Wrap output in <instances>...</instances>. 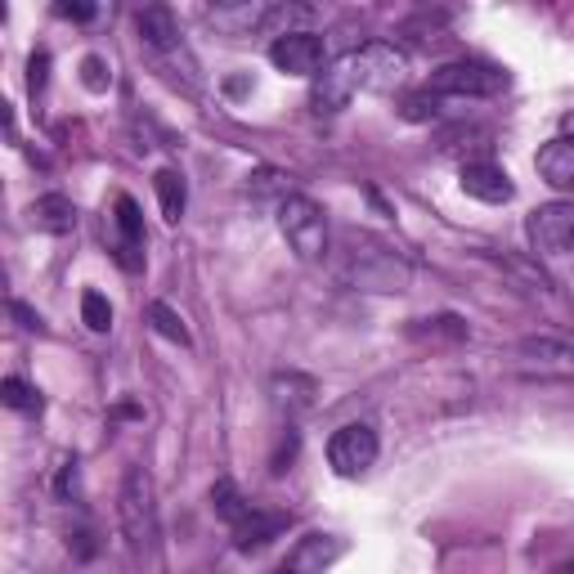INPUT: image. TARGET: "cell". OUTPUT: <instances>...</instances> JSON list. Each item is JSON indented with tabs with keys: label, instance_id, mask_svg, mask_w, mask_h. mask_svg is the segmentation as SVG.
I'll return each mask as SVG.
<instances>
[{
	"label": "cell",
	"instance_id": "obj_4",
	"mask_svg": "<svg viewBox=\"0 0 574 574\" xmlns=\"http://www.w3.org/2000/svg\"><path fill=\"white\" fill-rule=\"evenodd\" d=\"M525 239L538 256H565L574 252V202L556 198L525 215Z\"/></svg>",
	"mask_w": 574,
	"mask_h": 574
},
{
	"label": "cell",
	"instance_id": "obj_12",
	"mask_svg": "<svg viewBox=\"0 0 574 574\" xmlns=\"http://www.w3.org/2000/svg\"><path fill=\"white\" fill-rule=\"evenodd\" d=\"M336 556H341V538H336V534H305V538L288 552L283 574H323Z\"/></svg>",
	"mask_w": 574,
	"mask_h": 574
},
{
	"label": "cell",
	"instance_id": "obj_17",
	"mask_svg": "<svg viewBox=\"0 0 574 574\" xmlns=\"http://www.w3.org/2000/svg\"><path fill=\"white\" fill-rule=\"evenodd\" d=\"M32 224L41 229V234H72L77 229V202L72 198H63V193H46V198H37L32 202Z\"/></svg>",
	"mask_w": 574,
	"mask_h": 574
},
{
	"label": "cell",
	"instance_id": "obj_9",
	"mask_svg": "<svg viewBox=\"0 0 574 574\" xmlns=\"http://www.w3.org/2000/svg\"><path fill=\"white\" fill-rule=\"evenodd\" d=\"M346 279H351L355 288H369V292H404V283H409V265H404V261H395L386 248H369L364 256L355 252V261H351Z\"/></svg>",
	"mask_w": 574,
	"mask_h": 574
},
{
	"label": "cell",
	"instance_id": "obj_34",
	"mask_svg": "<svg viewBox=\"0 0 574 574\" xmlns=\"http://www.w3.org/2000/svg\"><path fill=\"white\" fill-rule=\"evenodd\" d=\"M561 135H574V112H565V118H561Z\"/></svg>",
	"mask_w": 574,
	"mask_h": 574
},
{
	"label": "cell",
	"instance_id": "obj_5",
	"mask_svg": "<svg viewBox=\"0 0 574 574\" xmlns=\"http://www.w3.org/2000/svg\"><path fill=\"white\" fill-rule=\"evenodd\" d=\"M377 453H382V444H377V431L369 422H346V426H336L332 440H328V463H332L336 476H346V481L364 476L377 463Z\"/></svg>",
	"mask_w": 574,
	"mask_h": 574
},
{
	"label": "cell",
	"instance_id": "obj_22",
	"mask_svg": "<svg viewBox=\"0 0 574 574\" xmlns=\"http://www.w3.org/2000/svg\"><path fill=\"white\" fill-rule=\"evenodd\" d=\"M274 400L283 409H310L314 404V382L301 377V373H279L274 377Z\"/></svg>",
	"mask_w": 574,
	"mask_h": 574
},
{
	"label": "cell",
	"instance_id": "obj_15",
	"mask_svg": "<svg viewBox=\"0 0 574 574\" xmlns=\"http://www.w3.org/2000/svg\"><path fill=\"white\" fill-rule=\"evenodd\" d=\"M135 28H140V41L153 50V54H175L180 50V23L167 6H149L135 14Z\"/></svg>",
	"mask_w": 574,
	"mask_h": 574
},
{
	"label": "cell",
	"instance_id": "obj_28",
	"mask_svg": "<svg viewBox=\"0 0 574 574\" xmlns=\"http://www.w3.org/2000/svg\"><path fill=\"white\" fill-rule=\"evenodd\" d=\"M81 85H85V90H94V94H103V90L112 85V68H108V59L85 54V59H81Z\"/></svg>",
	"mask_w": 574,
	"mask_h": 574
},
{
	"label": "cell",
	"instance_id": "obj_3",
	"mask_svg": "<svg viewBox=\"0 0 574 574\" xmlns=\"http://www.w3.org/2000/svg\"><path fill=\"white\" fill-rule=\"evenodd\" d=\"M426 90L453 94V99H494L507 90V72L494 63H481V59H457V63H440L431 72Z\"/></svg>",
	"mask_w": 574,
	"mask_h": 574
},
{
	"label": "cell",
	"instance_id": "obj_26",
	"mask_svg": "<svg viewBox=\"0 0 574 574\" xmlns=\"http://www.w3.org/2000/svg\"><path fill=\"white\" fill-rule=\"evenodd\" d=\"M404 122H435L440 118V94L435 90H417V94H409L404 99Z\"/></svg>",
	"mask_w": 574,
	"mask_h": 574
},
{
	"label": "cell",
	"instance_id": "obj_11",
	"mask_svg": "<svg viewBox=\"0 0 574 574\" xmlns=\"http://www.w3.org/2000/svg\"><path fill=\"white\" fill-rule=\"evenodd\" d=\"M463 193H472L476 202L503 207V202L516 198V184H512V175L499 162H467L463 167Z\"/></svg>",
	"mask_w": 574,
	"mask_h": 574
},
{
	"label": "cell",
	"instance_id": "obj_16",
	"mask_svg": "<svg viewBox=\"0 0 574 574\" xmlns=\"http://www.w3.org/2000/svg\"><path fill=\"white\" fill-rule=\"evenodd\" d=\"M283 530H288V516H283V512H261V507H252V512L234 525V547H239V552L265 547V543L279 538Z\"/></svg>",
	"mask_w": 574,
	"mask_h": 574
},
{
	"label": "cell",
	"instance_id": "obj_20",
	"mask_svg": "<svg viewBox=\"0 0 574 574\" xmlns=\"http://www.w3.org/2000/svg\"><path fill=\"white\" fill-rule=\"evenodd\" d=\"M261 19H265V6H220V10H211V23L229 37L261 32Z\"/></svg>",
	"mask_w": 574,
	"mask_h": 574
},
{
	"label": "cell",
	"instance_id": "obj_31",
	"mask_svg": "<svg viewBox=\"0 0 574 574\" xmlns=\"http://www.w3.org/2000/svg\"><path fill=\"white\" fill-rule=\"evenodd\" d=\"M10 314H14V319H19L23 328H28V332H46V323H41V314H37V310H28L23 301H10Z\"/></svg>",
	"mask_w": 574,
	"mask_h": 574
},
{
	"label": "cell",
	"instance_id": "obj_13",
	"mask_svg": "<svg viewBox=\"0 0 574 574\" xmlns=\"http://www.w3.org/2000/svg\"><path fill=\"white\" fill-rule=\"evenodd\" d=\"M543 184H552L556 193H574V135H556L538 149L534 158Z\"/></svg>",
	"mask_w": 574,
	"mask_h": 574
},
{
	"label": "cell",
	"instance_id": "obj_14",
	"mask_svg": "<svg viewBox=\"0 0 574 574\" xmlns=\"http://www.w3.org/2000/svg\"><path fill=\"white\" fill-rule=\"evenodd\" d=\"M118 261L127 265V270H140L144 265V215H140V207H135V198H118Z\"/></svg>",
	"mask_w": 574,
	"mask_h": 574
},
{
	"label": "cell",
	"instance_id": "obj_7",
	"mask_svg": "<svg viewBox=\"0 0 574 574\" xmlns=\"http://www.w3.org/2000/svg\"><path fill=\"white\" fill-rule=\"evenodd\" d=\"M270 63L283 77H319L328 68V46L314 32H292V37H279L270 46Z\"/></svg>",
	"mask_w": 574,
	"mask_h": 574
},
{
	"label": "cell",
	"instance_id": "obj_10",
	"mask_svg": "<svg viewBox=\"0 0 574 574\" xmlns=\"http://www.w3.org/2000/svg\"><path fill=\"white\" fill-rule=\"evenodd\" d=\"M521 360H530L538 373L574 377V336H525L516 346Z\"/></svg>",
	"mask_w": 574,
	"mask_h": 574
},
{
	"label": "cell",
	"instance_id": "obj_33",
	"mask_svg": "<svg viewBox=\"0 0 574 574\" xmlns=\"http://www.w3.org/2000/svg\"><path fill=\"white\" fill-rule=\"evenodd\" d=\"M59 14H63V19L85 23V19H94V6H59Z\"/></svg>",
	"mask_w": 574,
	"mask_h": 574
},
{
	"label": "cell",
	"instance_id": "obj_27",
	"mask_svg": "<svg viewBox=\"0 0 574 574\" xmlns=\"http://www.w3.org/2000/svg\"><path fill=\"white\" fill-rule=\"evenodd\" d=\"M81 319H85L90 332H108V328H112V305H108V296L85 292V296H81Z\"/></svg>",
	"mask_w": 574,
	"mask_h": 574
},
{
	"label": "cell",
	"instance_id": "obj_2",
	"mask_svg": "<svg viewBox=\"0 0 574 574\" xmlns=\"http://www.w3.org/2000/svg\"><path fill=\"white\" fill-rule=\"evenodd\" d=\"M279 229H283V239L288 248L301 256V261H319L328 252V215L314 198L305 193H292L283 207H279Z\"/></svg>",
	"mask_w": 574,
	"mask_h": 574
},
{
	"label": "cell",
	"instance_id": "obj_29",
	"mask_svg": "<svg viewBox=\"0 0 574 574\" xmlns=\"http://www.w3.org/2000/svg\"><path fill=\"white\" fill-rule=\"evenodd\" d=\"M46 77H50V54H46V50H37V54L28 59V90H32V94H41V90H46Z\"/></svg>",
	"mask_w": 574,
	"mask_h": 574
},
{
	"label": "cell",
	"instance_id": "obj_18",
	"mask_svg": "<svg viewBox=\"0 0 574 574\" xmlns=\"http://www.w3.org/2000/svg\"><path fill=\"white\" fill-rule=\"evenodd\" d=\"M153 189H158V202H162L167 224H180V215H184V207H189V184H184V175H180L175 167H162V171L153 175Z\"/></svg>",
	"mask_w": 574,
	"mask_h": 574
},
{
	"label": "cell",
	"instance_id": "obj_19",
	"mask_svg": "<svg viewBox=\"0 0 574 574\" xmlns=\"http://www.w3.org/2000/svg\"><path fill=\"white\" fill-rule=\"evenodd\" d=\"M310 19H314L310 6H265L261 32H270L279 41V37H292V32H310Z\"/></svg>",
	"mask_w": 574,
	"mask_h": 574
},
{
	"label": "cell",
	"instance_id": "obj_8",
	"mask_svg": "<svg viewBox=\"0 0 574 574\" xmlns=\"http://www.w3.org/2000/svg\"><path fill=\"white\" fill-rule=\"evenodd\" d=\"M355 94H360L355 59H351V54H341L336 63H328V68L314 77V85H310V108L323 118V112H341Z\"/></svg>",
	"mask_w": 574,
	"mask_h": 574
},
{
	"label": "cell",
	"instance_id": "obj_25",
	"mask_svg": "<svg viewBox=\"0 0 574 574\" xmlns=\"http://www.w3.org/2000/svg\"><path fill=\"white\" fill-rule=\"evenodd\" d=\"M149 323H153L158 336L175 341V346H189V328H184V319H180L167 301H153V305H149Z\"/></svg>",
	"mask_w": 574,
	"mask_h": 574
},
{
	"label": "cell",
	"instance_id": "obj_6",
	"mask_svg": "<svg viewBox=\"0 0 574 574\" xmlns=\"http://www.w3.org/2000/svg\"><path fill=\"white\" fill-rule=\"evenodd\" d=\"M351 59L360 72V90H369V94H391L409 77V54L391 41H369V46L351 50Z\"/></svg>",
	"mask_w": 574,
	"mask_h": 574
},
{
	"label": "cell",
	"instance_id": "obj_30",
	"mask_svg": "<svg viewBox=\"0 0 574 574\" xmlns=\"http://www.w3.org/2000/svg\"><path fill=\"white\" fill-rule=\"evenodd\" d=\"M292 457H296V431H288V435H283V444H279V453H274V463H270V467H274V476H283V472H288Z\"/></svg>",
	"mask_w": 574,
	"mask_h": 574
},
{
	"label": "cell",
	"instance_id": "obj_1",
	"mask_svg": "<svg viewBox=\"0 0 574 574\" xmlns=\"http://www.w3.org/2000/svg\"><path fill=\"white\" fill-rule=\"evenodd\" d=\"M118 516H122L127 543L135 552H149L158 543V503H153V481L144 467H127L122 494H118Z\"/></svg>",
	"mask_w": 574,
	"mask_h": 574
},
{
	"label": "cell",
	"instance_id": "obj_24",
	"mask_svg": "<svg viewBox=\"0 0 574 574\" xmlns=\"http://www.w3.org/2000/svg\"><path fill=\"white\" fill-rule=\"evenodd\" d=\"M248 193L261 198V202H279L283 207L292 198V175L288 171H256L252 184H248Z\"/></svg>",
	"mask_w": 574,
	"mask_h": 574
},
{
	"label": "cell",
	"instance_id": "obj_32",
	"mask_svg": "<svg viewBox=\"0 0 574 574\" xmlns=\"http://www.w3.org/2000/svg\"><path fill=\"white\" fill-rule=\"evenodd\" d=\"M59 499H72L77 494V463H63V472H59Z\"/></svg>",
	"mask_w": 574,
	"mask_h": 574
},
{
	"label": "cell",
	"instance_id": "obj_23",
	"mask_svg": "<svg viewBox=\"0 0 574 574\" xmlns=\"http://www.w3.org/2000/svg\"><path fill=\"white\" fill-rule=\"evenodd\" d=\"M0 400H6V409H14V413H41L46 409L41 391L28 386L23 377H6V382H0Z\"/></svg>",
	"mask_w": 574,
	"mask_h": 574
},
{
	"label": "cell",
	"instance_id": "obj_21",
	"mask_svg": "<svg viewBox=\"0 0 574 574\" xmlns=\"http://www.w3.org/2000/svg\"><path fill=\"white\" fill-rule=\"evenodd\" d=\"M211 512H215L220 521H229V525H239V521L252 512V503L243 499V490H239L234 481H215V485H211Z\"/></svg>",
	"mask_w": 574,
	"mask_h": 574
}]
</instances>
